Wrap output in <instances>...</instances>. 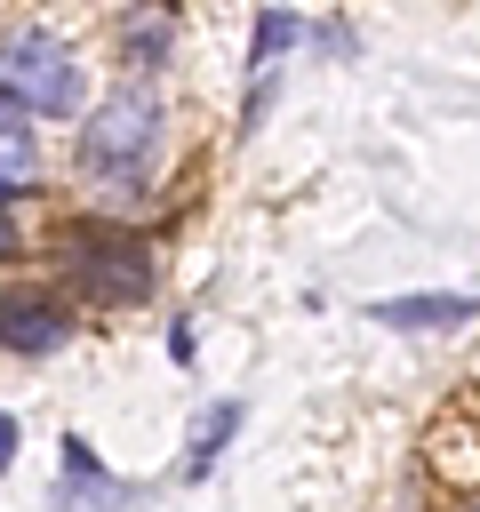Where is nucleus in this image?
Segmentation results:
<instances>
[{"label": "nucleus", "mask_w": 480, "mask_h": 512, "mask_svg": "<svg viewBox=\"0 0 480 512\" xmlns=\"http://www.w3.org/2000/svg\"><path fill=\"white\" fill-rule=\"evenodd\" d=\"M152 144H160V96H152L144 80H128V88H112V96L88 112V128H80V168H88V176H128V168H144Z\"/></svg>", "instance_id": "f03ea898"}, {"label": "nucleus", "mask_w": 480, "mask_h": 512, "mask_svg": "<svg viewBox=\"0 0 480 512\" xmlns=\"http://www.w3.org/2000/svg\"><path fill=\"white\" fill-rule=\"evenodd\" d=\"M64 336H72L64 312H48V304H0V344H16V352H56Z\"/></svg>", "instance_id": "39448f33"}, {"label": "nucleus", "mask_w": 480, "mask_h": 512, "mask_svg": "<svg viewBox=\"0 0 480 512\" xmlns=\"http://www.w3.org/2000/svg\"><path fill=\"white\" fill-rule=\"evenodd\" d=\"M232 424H240V408H208V416H200V440H192V472H208V456H216V440H224Z\"/></svg>", "instance_id": "0eeeda50"}, {"label": "nucleus", "mask_w": 480, "mask_h": 512, "mask_svg": "<svg viewBox=\"0 0 480 512\" xmlns=\"http://www.w3.org/2000/svg\"><path fill=\"white\" fill-rule=\"evenodd\" d=\"M32 176H40V136H32V112L0 96V200L32 192Z\"/></svg>", "instance_id": "7ed1b4c3"}, {"label": "nucleus", "mask_w": 480, "mask_h": 512, "mask_svg": "<svg viewBox=\"0 0 480 512\" xmlns=\"http://www.w3.org/2000/svg\"><path fill=\"white\" fill-rule=\"evenodd\" d=\"M472 312H480L472 296H384V304H368V320H384V328H456Z\"/></svg>", "instance_id": "20e7f679"}, {"label": "nucleus", "mask_w": 480, "mask_h": 512, "mask_svg": "<svg viewBox=\"0 0 480 512\" xmlns=\"http://www.w3.org/2000/svg\"><path fill=\"white\" fill-rule=\"evenodd\" d=\"M0 96L24 104L32 120H64L80 112V64L48 32H0Z\"/></svg>", "instance_id": "f257e3e1"}, {"label": "nucleus", "mask_w": 480, "mask_h": 512, "mask_svg": "<svg viewBox=\"0 0 480 512\" xmlns=\"http://www.w3.org/2000/svg\"><path fill=\"white\" fill-rule=\"evenodd\" d=\"M8 456H16V416H0V472H8Z\"/></svg>", "instance_id": "1a4fd4ad"}, {"label": "nucleus", "mask_w": 480, "mask_h": 512, "mask_svg": "<svg viewBox=\"0 0 480 512\" xmlns=\"http://www.w3.org/2000/svg\"><path fill=\"white\" fill-rule=\"evenodd\" d=\"M288 40H296V24H288V16L272 8V16L256 24V64H280V48H288Z\"/></svg>", "instance_id": "6e6552de"}, {"label": "nucleus", "mask_w": 480, "mask_h": 512, "mask_svg": "<svg viewBox=\"0 0 480 512\" xmlns=\"http://www.w3.org/2000/svg\"><path fill=\"white\" fill-rule=\"evenodd\" d=\"M168 32H176V24H168L160 8H136V16L120 24V56H128V64H160V48H168Z\"/></svg>", "instance_id": "423d86ee"}, {"label": "nucleus", "mask_w": 480, "mask_h": 512, "mask_svg": "<svg viewBox=\"0 0 480 512\" xmlns=\"http://www.w3.org/2000/svg\"><path fill=\"white\" fill-rule=\"evenodd\" d=\"M0 256H16V224L8 216H0Z\"/></svg>", "instance_id": "9d476101"}]
</instances>
